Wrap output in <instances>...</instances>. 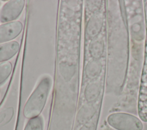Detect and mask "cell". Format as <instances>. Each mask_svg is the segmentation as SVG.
I'll list each match as a JSON object with an SVG mask.
<instances>
[{
	"label": "cell",
	"instance_id": "6da1fadb",
	"mask_svg": "<svg viewBox=\"0 0 147 130\" xmlns=\"http://www.w3.org/2000/svg\"><path fill=\"white\" fill-rule=\"evenodd\" d=\"M52 81L49 77L43 78L27 100L24 109L23 115L26 119L38 116L46 104Z\"/></svg>",
	"mask_w": 147,
	"mask_h": 130
},
{
	"label": "cell",
	"instance_id": "7a4b0ae2",
	"mask_svg": "<svg viewBox=\"0 0 147 130\" xmlns=\"http://www.w3.org/2000/svg\"><path fill=\"white\" fill-rule=\"evenodd\" d=\"M109 125L116 130H142L143 124L136 116L123 112L109 115L107 119Z\"/></svg>",
	"mask_w": 147,
	"mask_h": 130
},
{
	"label": "cell",
	"instance_id": "3957f363",
	"mask_svg": "<svg viewBox=\"0 0 147 130\" xmlns=\"http://www.w3.org/2000/svg\"><path fill=\"white\" fill-rule=\"evenodd\" d=\"M25 5L24 0L9 1L0 10V21L1 22H12L21 13Z\"/></svg>",
	"mask_w": 147,
	"mask_h": 130
},
{
	"label": "cell",
	"instance_id": "277c9868",
	"mask_svg": "<svg viewBox=\"0 0 147 130\" xmlns=\"http://www.w3.org/2000/svg\"><path fill=\"white\" fill-rule=\"evenodd\" d=\"M22 23L19 21H12L0 25V43L10 42L17 37L22 30Z\"/></svg>",
	"mask_w": 147,
	"mask_h": 130
},
{
	"label": "cell",
	"instance_id": "5b68a950",
	"mask_svg": "<svg viewBox=\"0 0 147 130\" xmlns=\"http://www.w3.org/2000/svg\"><path fill=\"white\" fill-rule=\"evenodd\" d=\"M102 86L99 82L89 84L84 91V98L87 103L100 104L102 94Z\"/></svg>",
	"mask_w": 147,
	"mask_h": 130
},
{
	"label": "cell",
	"instance_id": "8992f818",
	"mask_svg": "<svg viewBox=\"0 0 147 130\" xmlns=\"http://www.w3.org/2000/svg\"><path fill=\"white\" fill-rule=\"evenodd\" d=\"M19 49L20 44L16 41L0 44V63L5 62L15 56Z\"/></svg>",
	"mask_w": 147,
	"mask_h": 130
},
{
	"label": "cell",
	"instance_id": "52a82bcc",
	"mask_svg": "<svg viewBox=\"0 0 147 130\" xmlns=\"http://www.w3.org/2000/svg\"><path fill=\"white\" fill-rule=\"evenodd\" d=\"M103 23V17L100 14H96L90 19L87 25V34L90 37L97 36L102 30Z\"/></svg>",
	"mask_w": 147,
	"mask_h": 130
},
{
	"label": "cell",
	"instance_id": "ba28073f",
	"mask_svg": "<svg viewBox=\"0 0 147 130\" xmlns=\"http://www.w3.org/2000/svg\"><path fill=\"white\" fill-rule=\"evenodd\" d=\"M104 42L102 40L98 39L93 41L90 46V51L91 55L95 59H99L104 52Z\"/></svg>",
	"mask_w": 147,
	"mask_h": 130
},
{
	"label": "cell",
	"instance_id": "9c48e42d",
	"mask_svg": "<svg viewBox=\"0 0 147 130\" xmlns=\"http://www.w3.org/2000/svg\"><path fill=\"white\" fill-rule=\"evenodd\" d=\"M102 70V65L97 60L90 62L87 66V74L88 77L93 78L97 77Z\"/></svg>",
	"mask_w": 147,
	"mask_h": 130
},
{
	"label": "cell",
	"instance_id": "30bf717a",
	"mask_svg": "<svg viewBox=\"0 0 147 130\" xmlns=\"http://www.w3.org/2000/svg\"><path fill=\"white\" fill-rule=\"evenodd\" d=\"M24 130H43V121L40 116L30 119Z\"/></svg>",
	"mask_w": 147,
	"mask_h": 130
},
{
	"label": "cell",
	"instance_id": "8fae6325",
	"mask_svg": "<svg viewBox=\"0 0 147 130\" xmlns=\"http://www.w3.org/2000/svg\"><path fill=\"white\" fill-rule=\"evenodd\" d=\"M12 70V65L10 62L0 63V84L6 81Z\"/></svg>",
	"mask_w": 147,
	"mask_h": 130
},
{
	"label": "cell",
	"instance_id": "7c38bea8",
	"mask_svg": "<svg viewBox=\"0 0 147 130\" xmlns=\"http://www.w3.org/2000/svg\"><path fill=\"white\" fill-rule=\"evenodd\" d=\"M98 121L95 120H92L88 121L83 125L80 127L78 130H96Z\"/></svg>",
	"mask_w": 147,
	"mask_h": 130
}]
</instances>
